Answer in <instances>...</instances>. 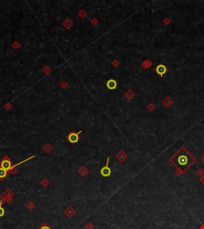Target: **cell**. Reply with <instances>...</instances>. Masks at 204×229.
Returning <instances> with one entry per match:
<instances>
[{
    "label": "cell",
    "mask_w": 204,
    "mask_h": 229,
    "mask_svg": "<svg viewBox=\"0 0 204 229\" xmlns=\"http://www.w3.org/2000/svg\"><path fill=\"white\" fill-rule=\"evenodd\" d=\"M5 214V210L3 209L2 207L0 206V217H2L3 216V215Z\"/></svg>",
    "instance_id": "ba28073f"
},
{
    "label": "cell",
    "mask_w": 204,
    "mask_h": 229,
    "mask_svg": "<svg viewBox=\"0 0 204 229\" xmlns=\"http://www.w3.org/2000/svg\"><path fill=\"white\" fill-rule=\"evenodd\" d=\"M156 73L159 74V76H162L163 75H164V74L165 73H166V72H167V68L165 67L164 65H162L161 64V65H158V66L156 67Z\"/></svg>",
    "instance_id": "8992f818"
},
{
    "label": "cell",
    "mask_w": 204,
    "mask_h": 229,
    "mask_svg": "<svg viewBox=\"0 0 204 229\" xmlns=\"http://www.w3.org/2000/svg\"><path fill=\"white\" fill-rule=\"evenodd\" d=\"M9 173H10L9 171H7V170H4V169H3V168H1V167H0V179H1V180L4 179V178H6V176L8 175Z\"/></svg>",
    "instance_id": "52a82bcc"
},
{
    "label": "cell",
    "mask_w": 204,
    "mask_h": 229,
    "mask_svg": "<svg viewBox=\"0 0 204 229\" xmlns=\"http://www.w3.org/2000/svg\"><path fill=\"white\" fill-rule=\"evenodd\" d=\"M117 229H120V228H117Z\"/></svg>",
    "instance_id": "8fae6325"
},
{
    "label": "cell",
    "mask_w": 204,
    "mask_h": 229,
    "mask_svg": "<svg viewBox=\"0 0 204 229\" xmlns=\"http://www.w3.org/2000/svg\"><path fill=\"white\" fill-rule=\"evenodd\" d=\"M0 167L4 169V170H7V171H10L14 168V165L12 163V161H11V159H9L8 157H5L0 162Z\"/></svg>",
    "instance_id": "7a4b0ae2"
},
{
    "label": "cell",
    "mask_w": 204,
    "mask_h": 229,
    "mask_svg": "<svg viewBox=\"0 0 204 229\" xmlns=\"http://www.w3.org/2000/svg\"><path fill=\"white\" fill-rule=\"evenodd\" d=\"M202 181L203 182V184H204V176H203V178H202Z\"/></svg>",
    "instance_id": "30bf717a"
},
{
    "label": "cell",
    "mask_w": 204,
    "mask_h": 229,
    "mask_svg": "<svg viewBox=\"0 0 204 229\" xmlns=\"http://www.w3.org/2000/svg\"><path fill=\"white\" fill-rule=\"evenodd\" d=\"M108 161H109V158H108L107 159V163H106V166L105 167H103L101 170V173L103 177H109L111 175V170L108 167Z\"/></svg>",
    "instance_id": "277c9868"
},
{
    "label": "cell",
    "mask_w": 204,
    "mask_h": 229,
    "mask_svg": "<svg viewBox=\"0 0 204 229\" xmlns=\"http://www.w3.org/2000/svg\"><path fill=\"white\" fill-rule=\"evenodd\" d=\"M81 133V131L78 132V133H75L74 131L73 132H70L68 136H67V139L69 140V142L72 143V144H75L77 142L79 141V134Z\"/></svg>",
    "instance_id": "3957f363"
},
{
    "label": "cell",
    "mask_w": 204,
    "mask_h": 229,
    "mask_svg": "<svg viewBox=\"0 0 204 229\" xmlns=\"http://www.w3.org/2000/svg\"><path fill=\"white\" fill-rule=\"evenodd\" d=\"M106 86H107V88L108 89H110V90H113L115 88H116V86H117V83L115 80L113 79H110L108 80L107 83H106Z\"/></svg>",
    "instance_id": "5b68a950"
},
{
    "label": "cell",
    "mask_w": 204,
    "mask_h": 229,
    "mask_svg": "<svg viewBox=\"0 0 204 229\" xmlns=\"http://www.w3.org/2000/svg\"><path fill=\"white\" fill-rule=\"evenodd\" d=\"M40 229H51V228L48 226V225H44V226L42 227Z\"/></svg>",
    "instance_id": "9c48e42d"
},
{
    "label": "cell",
    "mask_w": 204,
    "mask_h": 229,
    "mask_svg": "<svg viewBox=\"0 0 204 229\" xmlns=\"http://www.w3.org/2000/svg\"><path fill=\"white\" fill-rule=\"evenodd\" d=\"M170 161L180 172L184 173L195 162V159L184 147H182L172 158H171Z\"/></svg>",
    "instance_id": "6da1fadb"
}]
</instances>
